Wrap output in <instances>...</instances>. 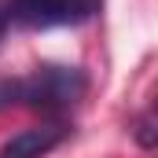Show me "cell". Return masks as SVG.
Instances as JSON below:
<instances>
[{"mask_svg":"<svg viewBox=\"0 0 158 158\" xmlns=\"http://www.w3.org/2000/svg\"><path fill=\"white\" fill-rule=\"evenodd\" d=\"M88 92V77L77 66H37L26 77L0 81V110L33 107V110H63L74 107Z\"/></svg>","mask_w":158,"mask_h":158,"instance_id":"cell-1","label":"cell"},{"mask_svg":"<svg viewBox=\"0 0 158 158\" xmlns=\"http://www.w3.org/2000/svg\"><path fill=\"white\" fill-rule=\"evenodd\" d=\"M99 7L103 0H7V19L26 30H55L96 19Z\"/></svg>","mask_w":158,"mask_h":158,"instance_id":"cell-2","label":"cell"},{"mask_svg":"<svg viewBox=\"0 0 158 158\" xmlns=\"http://www.w3.org/2000/svg\"><path fill=\"white\" fill-rule=\"evenodd\" d=\"M66 136H70V129L63 121L30 125V129H22V132H15L11 140L0 143V158H44V155H52Z\"/></svg>","mask_w":158,"mask_h":158,"instance_id":"cell-3","label":"cell"},{"mask_svg":"<svg viewBox=\"0 0 158 158\" xmlns=\"http://www.w3.org/2000/svg\"><path fill=\"white\" fill-rule=\"evenodd\" d=\"M132 136L140 140V147H158V121H155V118H143L140 125H136Z\"/></svg>","mask_w":158,"mask_h":158,"instance_id":"cell-4","label":"cell"},{"mask_svg":"<svg viewBox=\"0 0 158 158\" xmlns=\"http://www.w3.org/2000/svg\"><path fill=\"white\" fill-rule=\"evenodd\" d=\"M7 22H11L7 19V7H0V44H4V33H7Z\"/></svg>","mask_w":158,"mask_h":158,"instance_id":"cell-5","label":"cell"}]
</instances>
